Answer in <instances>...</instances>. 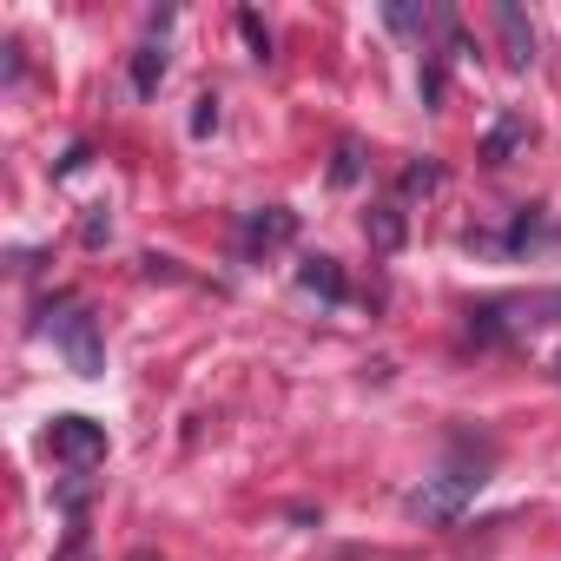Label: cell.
Returning <instances> with one entry per match:
<instances>
[{
  "mask_svg": "<svg viewBox=\"0 0 561 561\" xmlns=\"http://www.w3.org/2000/svg\"><path fill=\"white\" fill-rule=\"evenodd\" d=\"M535 324H561V291L489 298L482 311H469V331H476V337H508V331H535Z\"/></svg>",
  "mask_w": 561,
  "mask_h": 561,
  "instance_id": "6da1fadb",
  "label": "cell"
},
{
  "mask_svg": "<svg viewBox=\"0 0 561 561\" xmlns=\"http://www.w3.org/2000/svg\"><path fill=\"white\" fill-rule=\"evenodd\" d=\"M47 449L73 469V476H87V469H100L106 462V423H93V416H54L47 423Z\"/></svg>",
  "mask_w": 561,
  "mask_h": 561,
  "instance_id": "7a4b0ae2",
  "label": "cell"
},
{
  "mask_svg": "<svg viewBox=\"0 0 561 561\" xmlns=\"http://www.w3.org/2000/svg\"><path fill=\"white\" fill-rule=\"evenodd\" d=\"M54 344H60V357L73 364V377H106V344H100V324L80 311V305H67L54 324Z\"/></svg>",
  "mask_w": 561,
  "mask_h": 561,
  "instance_id": "3957f363",
  "label": "cell"
},
{
  "mask_svg": "<svg viewBox=\"0 0 561 561\" xmlns=\"http://www.w3.org/2000/svg\"><path fill=\"white\" fill-rule=\"evenodd\" d=\"M482 482H489L482 469H449V476H436L430 489L410 495V515H416V522H456V508H462Z\"/></svg>",
  "mask_w": 561,
  "mask_h": 561,
  "instance_id": "277c9868",
  "label": "cell"
},
{
  "mask_svg": "<svg viewBox=\"0 0 561 561\" xmlns=\"http://www.w3.org/2000/svg\"><path fill=\"white\" fill-rule=\"evenodd\" d=\"M291 238H298V211L291 205H264V211L244 218V257H264V251L291 244Z\"/></svg>",
  "mask_w": 561,
  "mask_h": 561,
  "instance_id": "5b68a950",
  "label": "cell"
},
{
  "mask_svg": "<svg viewBox=\"0 0 561 561\" xmlns=\"http://www.w3.org/2000/svg\"><path fill=\"white\" fill-rule=\"evenodd\" d=\"M528 139H535V126H528L522 113H502V119H495V133L482 139V159H489V165H502V159H508L515 146H528Z\"/></svg>",
  "mask_w": 561,
  "mask_h": 561,
  "instance_id": "8992f818",
  "label": "cell"
},
{
  "mask_svg": "<svg viewBox=\"0 0 561 561\" xmlns=\"http://www.w3.org/2000/svg\"><path fill=\"white\" fill-rule=\"evenodd\" d=\"M298 285L318 291L324 305H337V298H344V271H337V257H305V264H298Z\"/></svg>",
  "mask_w": 561,
  "mask_h": 561,
  "instance_id": "52a82bcc",
  "label": "cell"
},
{
  "mask_svg": "<svg viewBox=\"0 0 561 561\" xmlns=\"http://www.w3.org/2000/svg\"><path fill=\"white\" fill-rule=\"evenodd\" d=\"M495 27H502V41H508V67H528V60H535V34H528L522 8H495Z\"/></svg>",
  "mask_w": 561,
  "mask_h": 561,
  "instance_id": "ba28073f",
  "label": "cell"
},
{
  "mask_svg": "<svg viewBox=\"0 0 561 561\" xmlns=\"http://www.w3.org/2000/svg\"><path fill=\"white\" fill-rule=\"evenodd\" d=\"M159 80H165V41H146V47L133 54V93H139V100H152V93H159Z\"/></svg>",
  "mask_w": 561,
  "mask_h": 561,
  "instance_id": "9c48e42d",
  "label": "cell"
},
{
  "mask_svg": "<svg viewBox=\"0 0 561 561\" xmlns=\"http://www.w3.org/2000/svg\"><path fill=\"white\" fill-rule=\"evenodd\" d=\"M364 231H370L377 251H397V244H403V205H377V211L364 218Z\"/></svg>",
  "mask_w": 561,
  "mask_h": 561,
  "instance_id": "30bf717a",
  "label": "cell"
},
{
  "mask_svg": "<svg viewBox=\"0 0 561 561\" xmlns=\"http://www.w3.org/2000/svg\"><path fill=\"white\" fill-rule=\"evenodd\" d=\"M535 231H541V211L528 205V211H522V218L508 225V251H522V244H535Z\"/></svg>",
  "mask_w": 561,
  "mask_h": 561,
  "instance_id": "8fae6325",
  "label": "cell"
},
{
  "mask_svg": "<svg viewBox=\"0 0 561 561\" xmlns=\"http://www.w3.org/2000/svg\"><path fill=\"white\" fill-rule=\"evenodd\" d=\"M238 27H244L251 54H257V60H271V34H264V21H257V14H238Z\"/></svg>",
  "mask_w": 561,
  "mask_h": 561,
  "instance_id": "7c38bea8",
  "label": "cell"
},
{
  "mask_svg": "<svg viewBox=\"0 0 561 561\" xmlns=\"http://www.w3.org/2000/svg\"><path fill=\"white\" fill-rule=\"evenodd\" d=\"M331 179H337V185H351V179H357V146H337V165H331Z\"/></svg>",
  "mask_w": 561,
  "mask_h": 561,
  "instance_id": "4fadbf2b",
  "label": "cell"
},
{
  "mask_svg": "<svg viewBox=\"0 0 561 561\" xmlns=\"http://www.w3.org/2000/svg\"><path fill=\"white\" fill-rule=\"evenodd\" d=\"M436 179H443V172H436V165H410V172H403V192H430V185H436Z\"/></svg>",
  "mask_w": 561,
  "mask_h": 561,
  "instance_id": "5bb4252c",
  "label": "cell"
},
{
  "mask_svg": "<svg viewBox=\"0 0 561 561\" xmlns=\"http://www.w3.org/2000/svg\"><path fill=\"white\" fill-rule=\"evenodd\" d=\"M211 126H218V100L205 93V100H198V113H192V133H211Z\"/></svg>",
  "mask_w": 561,
  "mask_h": 561,
  "instance_id": "9a60e30c",
  "label": "cell"
},
{
  "mask_svg": "<svg viewBox=\"0 0 561 561\" xmlns=\"http://www.w3.org/2000/svg\"><path fill=\"white\" fill-rule=\"evenodd\" d=\"M60 561H93V554H87V548H80V535H73V541H67V554H60Z\"/></svg>",
  "mask_w": 561,
  "mask_h": 561,
  "instance_id": "2e32d148",
  "label": "cell"
},
{
  "mask_svg": "<svg viewBox=\"0 0 561 561\" xmlns=\"http://www.w3.org/2000/svg\"><path fill=\"white\" fill-rule=\"evenodd\" d=\"M133 561H152V554H133Z\"/></svg>",
  "mask_w": 561,
  "mask_h": 561,
  "instance_id": "e0dca14e",
  "label": "cell"
}]
</instances>
